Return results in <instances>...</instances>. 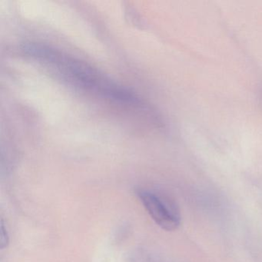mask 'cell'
<instances>
[{
    "label": "cell",
    "instance_id": "3",
    "mask_svg": "<svg viewBox=\"0 0 262 262\" xmlns=\"http://www.w3.org/2000/svg\"><path fill=\"white\" fill-rule=\"evenodd\" d=\"M0 248L4 249L7 248L9 244V234L7 232V228L4 226V221L1 220V225H0Z\"/></svg>",
    "mask_w": 262,
    "mask_h": 262
},
{
    "label": "cell",
    "instance_id": "1",
    "mask_svg": "<svg viewBox=\"0 0 262 262\" xmlns=\"http://www.w3.org/2000/svg\"><path fill=\"white\" fill-rule=\"evenodd\" d=\"M22 50L27 56L49 67L76 86L98 93L116 102L139 103V98L133 92L116 83L92 66L63 52L37 42L24 44Z\"/></svg>",
    "mask_w": 262,
    "mask_h": 262
},
{
    "label": "cell",
    "instance_id": "2",
    "mask_svg": "<svg viewBox=\"0 0 262 262\" xmlns=\"http://www.w3.org/2000/svg\"><path fill=\"white\" fill-rule=\"evenodd\" d=\"M138 196L148 214L161 228L172 231L180 226V212L172 201L147 190L138 191Z\"/></svg>",
    "mask_w": 262,
    "mask_h": 262
}]
</instances>
